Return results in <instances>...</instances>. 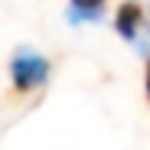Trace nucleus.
<instances>
[{
	"instance_id": "4",
	"label": "nucleus",
	"mask_w": 150,
	"mask_h": 150,
	"mask_svg": "<svg viewBox=\"0 0 150 150\" xmlns=\"http://www.w3.org/2000/svg\"><path fill=\"white\" fill-rule=\"evenodd\" d=\"M144 88H147V101H150V59L144 65Z\"/></svg>"
},
{
	"instance_id": "3",
	"label": "nucleus",
	"mask_w": 150,
	"mask_h": 150,
	"mask_svg": "<svg viewBox=\"0 0 150 150\" xmlns=\"http://www.w3.org/2000/svg\"><path fill=\"white\" fill-rule=\"evenodd\" d=\"M69 4H72V23H85L101 16L105 0H69Z\"/></svg>"
},
{
	"instance_id": "1",
	"label": "nucleus",
	"mask_w": 150,
	"mask_h": 150,
	"mask_svg": "<svg viewBox=\"0 0 150 150\" xmlns=\"http://www.w3.org/2000/svg\"><path fill=\"white\" fill-rule=\"evenodd\" d=\"M49 59L39 56L36 49H16V56L10 59V82H13V91L16 95H26V91H36L39 85H46L49 79Z\"/></svg>"
},
{
	"instance_id": "2",
	"label": "nucleus",
	"mask_w": 150,
	"mask_h": 150,
	"mask_svg": "<svg viewBox=\"0 0 150 150\" xmlns=\"http://www.w3.org/2000/svg\"><path fill=\"white\" fill-rule=\"evenodd\" d=\"M114 30H117L121 39H127V42H137V39L144 36V30H147V13H144V7L137 4V0H124V4L117 7V13H114Z\"/></svg>"
}]
</instances>
